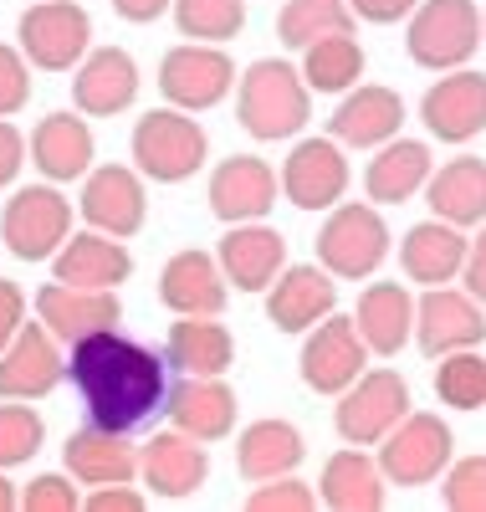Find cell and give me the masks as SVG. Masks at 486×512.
<instances>
[{
	"label": "cell",
	"mask_w": 486,
	"mask_h": 512,
	"mask_svg": "<svg viewBox=\"0 0 486 512\" xmlns=\"http://www.w3.org/2000/svg\"><path fill=\"white\" fill-rule=\"evenodd\" d=\"M21 507V492H16V482L6 477V466H0V512H16Z\"/></svg>",
	"instance_id": "816d5d0a"
},
{
	"label": "cell",
	"mask_w": 486,
	"mask_h": 512,
	"mask_svg": "<svg viewBox=\"0 0 486 512\" xmlns=\"http://www.w3.org/2000/svg\"><path fill=\"white\" fill-rule=\"evenodd\" d=\"M236 62L215 41H180L159 57V98L185 113H210L236 93Z\"/></svg>",
	"instance_id": "52a82bcc"
},
{
	"label": "cell",
	"mask_w": 486,
	"mask_h": 512,
	"mask_svg": "<svg viewBox=\"0 0 486 512\" xmlns=\"http://www.w3.org/2000/svg\"><path fill=\"white\" fill-rule=\"evenodd\" d=\"M318 267H328L338 282H369L389 256V226L374 200H338L323 210V226L313 236Z\"/></svg>",
	"instance_id": "277c9868"
},
{
	"label": "cell",
	"mask_w": 486,
	"mask_h": 512,
	"mask_svg": "<svg viewBox=\"0 0 486 512\" xmlns=\"http://www.w3.org/2000/svg\"><path fill=\"white\" fill-rule=\"evenodd\" d=\"M57 384H67V344L41 318H26V328L0 349V400H47Z\"/></svg>",
	"instance_id": "5bb4252c"
},
{
	"label": "cell",
	"mask_w": 486,
	"mask_h": 512,
	"mask_svg": "<svg viewBox=\"0 0 486 512\" xmlns=\"http://www.w3.org/2000/svg\"><path fill=\"white\" fill-rule=\"evenodd\" d=\"M420 0H348V11L369 21V26H394V21H410V11Z\"/></svg>",
	"instance_id": "681fc988"
},
{
	"label": "cell",
	"mask_w": 486,
	"mask_h": 512,
	"mask_svg": "<svg viewBox=\"0 0 486 512\" xmlns=\"http://www.w3.org/2000/svg\"><path fill=\"white\" fill-rule=\"evenodd\" d=\"M169 16L185 41H215V47H226L246 26V0H174Z\"/></svg>",
	"instance_id": "74e56055"
},
{
	"label": "cell",
	"mask_w": 486,
	"mask_h": 512,
	"mask_svg": "<svg viewBox=\"0 0 486 512\" xmlns=\"http://www.w3.org/2000/svg\"><path fill=\"white\" fill-rule=\"evenodd\" d=\"M302 456H307L302 431H297L292 420H277V415L251 420L246 431L236 436V472H241L251 487H256V482H272V477L297 472Z\"/></svg>",
	"instance_id": "836d02e7"
},
{
	"label": "cell",
	"mask_w": 486,
	"mask_h": 512,
	"mask_svg": "<svg viewBox=\"0 0 486 512\" xmlns=\"http://www.w3.org/2000/svg\"><path fill=\"white\" fill-rule=\"evenodd\" d=\"M164 415L174 431H185L205 446L226 441L236 431V415H241V400L236 390L226 384V374L220 379H200V374H180L169 384V400H164Z\"/></svg>",
	"instance_id": "44dd1931"
},
{
	"label": "cell",
	"mask_w": 486,
	"mask_h": 512,
	"mask_svg": "<svg viewBox=\"0 0 486 512\" xmlns=\"http://www.w3.org/2000/svg\"><path fill=\"white\" fill-rule=\"evenodd\" d=\"M461 287L476 297V303H486V221L476 226V236L466 241V267H461Z\"/></svg>",
	"instance_id": "c3c4849f"
},
{
	"label": "cell",
	"mask_w": 486,
	"mask_h": 512,
	"mask_svg": "<svg viewBox=\"0 0 486 512\" xmlns=\"http://www.w3.org/2000/svg\"><path fill=\"white\" fill-rule=\"evenodd\" d=\"M466 231L451 226V221H420L405 231L400 241V267H405V282L415 287H446V282H461V267H466Z\"/></svg>",
	"instance_id": "83f0119b"
},
{
	"label": "cell",
	"mask_w": 486,
	"mask_h": 512,
	"mask_svg": "<svg viewBox=\"0 0 486 512\" xmlns=\"http://www.w3.org/2000/svg\"><path fill=\"white\" fill-rule=\"evenodd\" d=\"M410 384L400 369H364L333 405V431L348 446H379L410 415Z\"/></svg>",
	"instance_id": "30bf717a"
},
{
	"label": "cell",
	"mask_w": 486,
	"mask_h": 512,
	"mask_svg": "<svg viewBox=\"0 0 486 512\" xmlns=\"http://www.w3.org/2000/svg\"><path fill=\"white\" fill-rule=\"evenodd\" d=\"M21 328H26V292L11 277H0V349H6Z\"/></svg>",
	"instance_id": "7dc6e473"
},
{
	"label": "cell",
	"mask_w": 486,
	"mask_h": 512,
	"mask_svg": "<svg viewBox=\"0 0 486 512\" xmlns=\"http://www.w3.org/2000/svg\"><path fill=\"white\" fill-rule=\"evenodd\" d=\"M52 277L57 282H72V287H123L128 277H134V256H128V246L108 231H72L67 246L52 256Z\"/></svg>",
	"instance_id": "f1b7e54d"
},
{
	"label": "cell",
	"mask_w": 486,
	"mask_h": 512,
	"mask_svg": "<svg viewBox=\"0 0 486 512\" xmlns=\"http://www.w3.org/2000/svg\"><path fill=\"white\" fill-rule=\"evenodd\" d=\"M16 47L36 72H72L93 52V16L77 0H26L16 21Z\"/></svg>",
	"instance_id": "ba28073f"
},
{
	"label": "cell",
	"mask_w": 486,
	"mask_h": 512,
	"mask_svg": "<svg viewBox=\"0 0 486 512\" xmlns=\"http://www.w3.org/2000/svg\"><path fill=\"white\" fill-rule=\"evenodd\" d=\"M318 497L333 512H379L384 497H389V477L379 472V456H369V446L343 441V451H333L323 461Z\"/></svg>",
	"instance_id": "4dcf8cb0"
},
{
	"label": "cell",
	"mask_w": 486,
	"mask_h": 512,
	"mask_svg": "<svg viewBox=\"0 0 486 512\" xmlns=\"http://www.w3.org/2000/svg\"><path fill=\"white\" fill-rule=\"evenodd\" d=\"M164 359L174 374H200V379H220L236 364V338L226 323L215 318H180L164 333Z\"/></svg>",
	"instance_id": "e575fe53"
},
{
	"label": "cell",
	"mask_w": 486,
	"mask_h": 512,
	"mask_svg": "<svg viewBox=\"0 0 486 512\" xmlns=\"http://www.w3.org/2000/svg\"><path fill=\"white\" fill-rule=\"evenodd\" d=\"M267 297V318H272V328L277 333H307V328H318L328 313H333V303H338V277L328 272V267H282V277L261 292Z\"/></svg>",
	"instance_id": "d4e9b609"
},
{
	"label": "cell",
	"mask_w": 486,
	"mask_h": 512,
	"mask_svg": "<svg viewBox=\"0 0 486 512\" xmlns=\"http://www.w3.org/2000/svg\"><path fill=\"white\" fill-rule=\"evenodd\" d=\"M481 6L476 0H420L405 26V57L425 72L471 67L481 52Z\"/></svg>",
	"instance_id": "5b68a950"
},
{
	"label": "cell",
	"mask_w": 486,
	"mask_h": 512,
	"mask_svg": "<svg viewBox=\"0 0 486 512\" xmlns=\"http://www.w3.org/2000/svg\"><path fill=\"white\" fill-rule=\"evenodd\" d=\"M353 16L348 0H282L277 11V36L287 52H302L313 47L318 36H333V31H353Z\"/></svg>",
	"instance_id": "8d00e7d4"
},
{
	"label": "cell",
	"mask_w": 486,
	"mask_h": 512,
	"mask_svg": "<svg viewBox=\"0 0 486 512\" xmlns=\"http://www.w3.org/2000/svg\"><path fill=\"white\" fill-rule=\"evenodd\" d=\"M430 175H435L430 144H420V139H389L364 164V200H374V205H405V200L425 195Z\"/></svg>",
	"instance_id": "f546056e"
},
{
	"label": "cell",
	"mask_w": 486,
	"mask_h": 512,
	"mask_svg": "<svg viewBox=\"0 0 486 512\" xmlns=\"http://www.w3.org/2000/svg\"><path fill=\"white\" fill-rule=\"evenodd\" d=\"M72 221L77 205L62 195V185H21L0 210V246L16 262H52L72 236Z\"/></svg>",
	"instance_id": "8992f818"
},
{
	"label": "cell",
	"mask_w": 486,
	"mask_h": 512,
	"mask_svg": "<svg viewBox=\"0 0 486 512\" xmlns=\"http://www.w3.org/2000/svg\"><path fill=\"white\" fill-rule=\"evenodd\" d=\"M481 36H486V6H481Z\"/></svg>",
	"instance_id": "f5cc1de1"
},
{
	"label": "cell",
	"mask_w": 486,
	"mask_h": 512,
	"mask_svg": "<svg viewBox=\"0 0 486 512\" xmlns=\"http://www.w3.org/2000/svg\"><path fill=\"white\" fill-rule=\"evenodd\" d=\"M31 72L36 67L26 62V52L0 41V118H11L31 103Z\"/></svg>",
	"instance_id": "ee69618b"
},
{
	"label": "cell",
	"mask_w": 486,
	"mask_h": 512,
	"mask_svg": "<svg viewBox=\"0 0 486 512\" xmlns=\"http://www.w3.org/2000/svg\"><path fill=\"white\" fill-rule=\"evenodd\" d=\"M420 123L440 144H476L486 134V72H440L420 98Z\"/></svg>",
	"instance_id": "2e32d148"
},
{
	"label": "cell",
	"mask_w": 486,
	"mask_h": 512,
	"mask_svg": "<svg viewBox=\"0 0 486 512\" xmlns=\"http://www.w3.org/2000/svg\"><path fill=\"white\" fill-rule=\"evenodd\" d=\"M77 477L67 472H41V477H31L26 487H21V512H77L82 507V497H77Z\"/></svg>",
	"instance_id": "7bdbcfd3"
},
{
	"label": "cell",
	"mask_w": 486,
	"mask_h": 512,
	"mask_svg": "<svg viewBox=\"0 0 486 512\" xmlns=\"http://www.w3.org/2000/svg\"><path fill=\"white\" fill-rule=\"evenodd\" d=\"M139 98V62L123 47H93L72 67V108L87 118H118Z\"/></svg>",
	"instance_id": "603a6c76"
},
{
	"label": "cell",
	"mask_w": 486,
	"mask_h": 512,
	"mask_svg": "<svg viewBox=\"0 0 486 512\" xmlns=\"http://www.w3.org/2000/svg\"><path fill=\"white\" fill-rule=\"evenodd\" d=\"M31 164L41 169V180L52 185H72V180H87L93 169V128H87V113H47L36 128H31Z\"/></svg>",
	"instance_id": "484cf974"
},
{
	"label": "cell",
	"mask_w": 486,
	"mask_h": 512,
	"mask_svg": "<svg viewBox=\"0 0 486 512\" xmlns=\"http://www.w3.org/2000/svg\"><path fill=\"white\" fill-rule=\"evenodd\" d=\"M159 303L174 313V318H220L231 303V282L220 272L215 251H200V246H185L174 251L164 272H159Z\"/></svg>",
	"instance_id": "ac0fdd59"
},
{
	"label": "cell",
	"mask_w": 486,
	"mask_h": 512,
	"mask_svg": "<svg viewBox=\"0 0 486 512\" xmlns=\"http://www.w3.org/2000/svg\"><path fill=\"white\" fill-rule=\"evenodd\" d=\"M169 6H174V0H113V11H118L128 26H149V21H159Z\"/></svg>",
	"instance_id": "f907efd6"
},
{
	"label": "cell",
	"mask_w": 486,
	"mask_h": 512,
	"mask_svg": "<svg viewBox=\"0 0 486 512\" xmlns=\"http://www.w3.org/2000/svg\"><path fill=\"white\" fill-rule=\"evenodd\" d=\"M77 210L93 231H108L118 241L139 236L144 221H149V190H144V175L134 164H93L82 180V195H77Z\"/></svg>",
	"instance_id": "4fadbf2b"
},
{
	"label": "cell",
	"mask_w": 486,
	"mask_h": 512,
	"mask_svg": "<svg viewBox=\"0 0 486 512\" xmlns=\"http://www.w3.org/2000/svg\"><path fill=\"white\" fill-rule=\"evenodd\" d=\"M374 456H379V472L389 477V487H430L456 461V436L435 410H410L379 441Z\"/></svg>",
	"instance_id": "9c48e42d"
},
{
	"label": "cell",
	"mask_w": 486,
	"mask_h": 512,
	"mask_svg": "<svg viewBox=\"0 0 486 512\" xmlns=\"http://www.w3.org/2000/svg\"><path fill=\"white\" fill-rule=\"evenodd\" d=\"M215 262H220V272H226V282L236 292H267L287 267V241L267 221L226 226V236H220V246H215Z\"/></svg>",
	"instance_id": "cb8c5ba5"
},
{
	"label": "cell",
	"mask_w": 486,
	"mask_h": 512,
	"mask_svg": "<svg viewBox=\"0 0 486 512\" xmlns=\"http://www.w3.org/2000/svg\"><path fill=\"white\" fill-rule=\"evenodd\" d=\"M205 200H210V216L220 226H246V221H267L277 200H282V175L256 159V154H231L210 169V185H205Z\"/></svg>",
	"instance_id": "7c38bea8"
},
{
	"label": "cell",
	"mask_w": 486,
	"mask_h": 512,
	"mask_svg": "<svg viewBox=\"0 0 486 512\" xmlns=\"http://www.w3.org/2000/svg\"><path fill=\"white\" fill-rule=\"evenodd\" d=\"M36 318L47 323L62 344H82L87 333H103L123 323V303L113 287H72V282H47L36 292Z\"/></svg>",
	"instance_id": "7402d4cb"
},
{
	"label": "cell",
	"mask_w": 486,
	"mask_h": 512,
	"mask_svg": "<svg viewBox=\"0 0 486 512\" xmlns=\"http://www.w3.org/2000/svg\"><path fill=\"white\" fill-rule=\"evenodd\" d=\"M62 466L82 487H108V482H134L139 477V446L128 431H103V425H77L62 446Z\"/></svg>",
	"instance_id": "4316f807"
},
{
	"label": "cell",
	"mask_w": 486,
	"mask_h": 512,
	"mask_svg": "<svg viewBox=\"0 0 486 512\" xmlns=\"http://www.w3.org/2000/svg\"><path fill=\"white\" fill-rule=\"evenodd\" d=\"M313 507H323V497L307 487L297 472L272 477V482H256V492L246 497V512H313Z\"/></svg>",
	"instance_id": "b9f144b4"
},
{
	"label": "cell",
	"mask_w": 486,
	"mask_h": 512,
	"mask_svg": "<svg viewBox=\"0 0 486 512\" xmlns=\"http://www.w3.org/2000/svg\"><path fill=\"white\" fill-rule=\"evenodd\" d=\"M302 77L313 93H333L343 98L348 88L364 82V41L353 31H333V36H318L313 47H302Z\"/></svg>",
	"instance_id": "d590c367"
},
{
	"label": "cell",
	"mask_w": 486,
	"mask_h": 512,
	"mask_svg": "<svg viewBox=\"0 0 486 512\" xmlns=\"http://www.w3.org/2000/svg\"><path fill=\"white\" fill-rule=\"evenodd\" d=\"M415 344L420 354L440 359V354H456V349H481L486 344V303L466 287H425L415 297Z\"/></svg>",
	"instance_id": "9a60e30c"
},
{
	"label": "cell",
	"mask_w": 486,
	"mask_h": 512,
	"mask_svg": "<svg viewBox=\"0 0 486 512\" xmlns=\"http://www.w3.org/2000/svg\"><path fill=\"white\" fill-rule=\"evenodd\" d=\"M435 400L451 410H486V354L456 349L435 364Z\"/></svg>",
	"instance_id": "f35d334b"
},
{
	"label": "cell",
	"mask_w": 486,
	"mask_h": 512,
	"mask_svg": "<svg viewBox=\"0 0 486 512\" xmlns=\"http://www.w3.org/2000/svg\"><path fill=\"white\" fill-rule=\"evenodd\" d=\"M67 384L82 395L93 425L134 436L169 400V359L118 328H103L67 349Z\"/></svg>",
	"instance_id": "6da1fadb"
},
{
	"label": "cell",
	"mask_w": 486,
	"mask_h": 512,
	"mask_svg": "<svg viewBox=\"0 0 486 512\" xmlns=\"http://www.w3.org/2000/svg\"><path fill=\"white\" fill-rule=\"evenodd\" d=\"M205 477H210V446L185 436V431H174V425L139 446V482L164 502L195 497L205 487Z\"/></svg>",
	"instance_id": "d6986e66"
},
{
	"label": "cell",
	"mask_w": 486,
	"mask_h": 512,
	"mask_svg": "<svg viewBox=\"0 0 486 512\" xmlns=\"http://www.w3.org/2000/svg\"><path fill=\"white\" fill-rule=\"evenodd\" d=\"M405 98L384 88V82H359V88H348L328 118V134L343 144V149H379L389 139H400L405 128Z\"/></svg>",
	"instance_id": "ffe728a7"
},
{
	"label": "cell",
	"mask_w": 486,
	"mask_h": 512,
	"mask_svg": "<svg viewBox=\"0 0 486 512\" xmlns=\"http://www.w3.org/2000/svg\"><path fill=\"white\" fill-rule=\"evenodd\" d=\"M21 164H31V144H26V134H21L11 118H0V190L16 185Z\"/></svg>",
	"instance_id": "bcb514c9"
},
{
	"label": "cell",
	"mask_w": 486,
	"mask_h": 512,
	"mask_svg": "<svg viewBox=\"0 0 486 512\" xmlns=\"http://www.w3.org/2000/svg\"><path fill=\"white\" fill-rule=\"evenodd\" d=\"M277 175H282V195L297 210H333L348 195L353 169H348L343 144L333 134H318V139H297Z\"/></svg>",
	"instance_id": "e0dca14e"
},
{
	"label": "cell",
	"mask_w": 486,
	"mask_h": 512,
	"mask_svg": "<svg viewBox=\"0 0 486 512\" xmlns=\"http://www.w3.org/2000/svg\"><path fill=\"white\" fill-rule=\"evenodd\" d=\"M364 369H369V344H364V333L353 318L328 313L318 328H307L302 354H297V374L313 395L338 400Z\"/></svg>",
	"instance_id": "8fae6325"
},
{
	"label": "cell",
	"mask_w": 486,
	"mask_h": 512,
	"mask_svg": "<svg viewBox=\"0 0 486 512\" xmlns=\"http://www.w3.org/2000/svg\"><path fill=\"white\" fill-rule=\"evenodd\" d=\"M440 502L451 512H486V456H456L440 472Z\"/></svg>",
	"instance_id": "60d3db41"
},
{
	"label": "cell",
	"mask_w": 486,
	"mask_h": 512,
	"mask_svg": "<svg viewBox=\"0 0 486 512\" xmlns=\"http://www.w3.org/2000/svg\"><path fill=\"white\" fill-rule=\"evenodd\" d=\"M425 205H430V216L451 221L461 231H476L486 221V159L481 154L446 159L425 185Z\"/></svg>",
	"instance_id": "d6a6232c"
},
{
	"label": "cell",
	"mask_w": 486,
	"mask_h": 512,
	"mask_svg": "<svg viewBox=\"0 0 486 512\" xmlns=\"http://www.w3.org/2000/svg\"><path fill=\"white\" fill-rule=\"evenodd\" d=\"M41 441H47V425H41V415L31 410V400H6L0 405V466H26Z\"/></svg>",
	"instance_id": "ab89813d"
},
{
	"label": "cell",
	"mask_w": 486,
	"mask_h": 512,
	"mask_svg": "<svg viewBox=\"0 0 486 512\" xmlns=\"http://www.w3.org/2000/svg\"><path fill=\"white\" fill-rule=\"evenodd\" d=\"M82 507H87V512H144L149 497H144L134 482H108V487H93V492H87Z\"/></svg>",
	"instance_id": "f6af8a7d"
},
{
	"label": "cell",
	"mask_w": 486,
	"mask_h": 512,
	"mask_svg": "<svg viewBox=\"0 0 486 512\" xmlns=\"http://www.w3.org/2000/svg\"><path fill=\"white\" fill-rule=\"evenodd\" d=\"M353 323H359L369 354L394 359L410 344V333H415V297H410V287L405 282H369L359 292V303H353Z\"/></svg>",
	"instance_id": "1f68e13d"
},
{
	"label": "cell",
	"mask_w": 486,
	"mask_h": 512,
	"mask_svg": "<svg viewBox=\"0 0 486 512\" xmlns=\"http://www.w3.org/2000/svg\"><path fill=\"white\" fill-rule=\"evenodd\" d=\"M128 154H134V169L154 185H185L205 169L210 139L195 113L185 108H149L134 123V139H128Z\"/></svg>",
	"instance_id": "3957f363"
},
{
	"label": "cell",
	"mask_w": 486,
	"mask_h": 512,
	"mask_svg": "<svg viewBox=\"0 0 486 512\" xmlns=\"http://www.w3.org/2000/svg\"><path fill=\"white\" fill-rule=\"evenodd\" d=\"M236 123L256 144L297 139L313 123V88L287 57H256L236 77Z\"/></svg>",
	"instance_id": "7a4b0ae2"
}]
</instances>
